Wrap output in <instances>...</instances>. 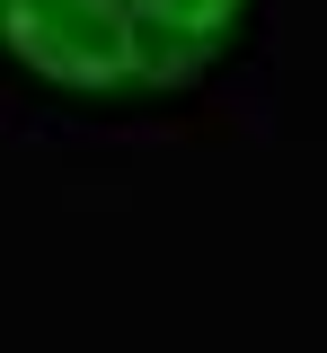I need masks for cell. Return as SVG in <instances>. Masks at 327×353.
Here are the masks:
<instances>
[{
	"instance_id": "1",
	"label": "cell",
	"mask_w": 327,
	"mask_h": 353,
	"mask_svg": "<svg viewBox=\"0 0 327 353\" xmlns=\"http://www.w3.org/2000/svg\"><path fill=\"white\" fill-rule=\"evenodd\" d=\"M257 0H0V53L89 106H159L239 44Z\"/></svg>"
}]
</instances>
